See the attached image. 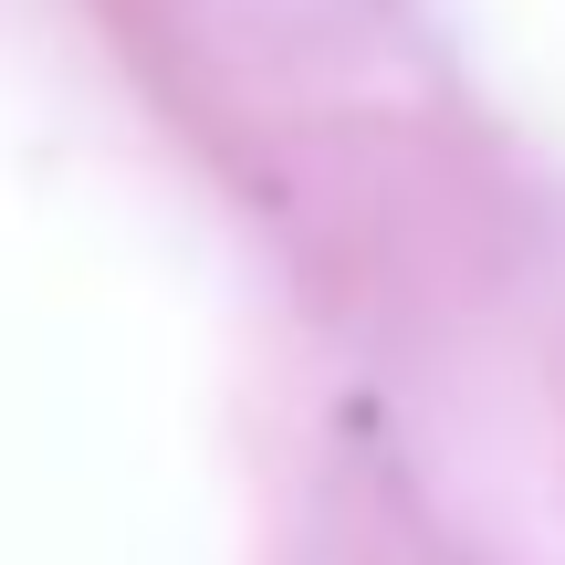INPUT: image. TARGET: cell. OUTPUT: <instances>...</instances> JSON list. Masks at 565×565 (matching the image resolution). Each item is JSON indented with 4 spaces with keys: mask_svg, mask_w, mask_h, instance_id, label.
I'll use <instances>...</instances> for the list:
<instances>
[]
</instances>
